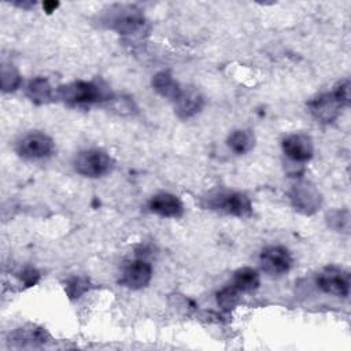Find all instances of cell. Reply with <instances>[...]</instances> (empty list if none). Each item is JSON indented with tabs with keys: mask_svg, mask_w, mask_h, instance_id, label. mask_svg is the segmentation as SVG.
<instances>
[{
	"mask_svg": "<svg viewBox=\"0 0 351 351\" xmlns=\"http://www.w3.org/2000/svg\"><path fill=\"white\" fill-rule=\"evenodd\" d=\"M229 285L239 293L252 292L259 287V274L255 269L241 267L233 273Z\"/></svg>",
	"mask_w": 351,
	"mask_h": 351,
	"instance_id": "14",
	"label": "cell"
},
{
	"mask_svg": "<svg viewBox=\"0 0 351 351\" xmlns=\"http://www.w3.org/2000/svg\"><path fill=\"white\" fill-rule=\"evenodd\" d=\"M152 86L160 96L171 100L173 103L177 100V97L182 92V88L180 86V84L167 71H160L155 74L152 78Z\"/></svg>",
	"mask_w": 351,
	"mask_h": 351,
	"instance_id": "15",
	"label": "cell"
},
{
	"mask_svg": "<svg viewBox=\"0 0 351 351\" xmlns=\"http://www.w3.org/2000/svg\"><path fill=\"white\" fill-rule=\"evenodd\" d=\"M318 287L325 292L335 296L347 298L350 293V274L347 270L328 266L317 277Z\"/></svg>",
	"mask_w": 351,
	"mask_h": 351,
	"instance_id": "7",
	"label": "cell"
},
{
	"mask_svg": "<svg viewBox=\"0 0 351 351\" xmlns=\"http://www.w3.org/2000/svg\"><path fill=\"white\" fill-rule=\"evenodd\" d=\"M112 167L111 156L101 149H85L80 152L74 159V169L77 173L85 177H101L106 176Z\"/></svg>",
	"mask_w": 351,
	"mask_h": 351,
	"instance_id": "3",
	"label": "cell"
},
{
	"mask_svg": "<svg viewBox=\"0 0 351 351\" xmlns=\"http://www.w3.org/2000/svg\"><path fill=\"white\" fill-rule=\"evenodd\" d=\"M0 75H1L0 77V80H1V89L4 92H12L21 84V75H19L18 70L12 64H3Z\"/></svg>",
	"mask_w": 351,
	"mask_h": 351,
	"instance_id": "19",
	"label": "cell"
},
{
	"mask_svg": "<svg viewBox=\"0 0 351 351\" xmlns=\"http://www.w3.org/2000/svg\"><path fill=\"white\" fill-rule=\"evenodd\" d=\"M53 141L41 132H33L22 137L16 144V152L26 159H43L52 154Z\"/></svg>",
	"mask_w": 351,
	"mask_h": 351,
	"instance_id": "6",
	"label": "cell"
},
{
	"mask_svg": "<svg viewBox=\"0 0 351 351\" xmlns=\"http://www.w3.org/2000/svg\"><path fill=\"white\" fill-rule=\"evenodd\" d=\"M27 97L36 104H45L53 99V90L47 78L36 77L26 86Z\"/></svg>",
	"mask_w": 351,
	"mask_h": 351,
	"instance_id": "17",
	"label": "cell"
},
{
	"mask_svg": "<svg viewBox=\"0 0 351 351\" xmlns=\"http://www.w3.org/2000/svg\"><path fill=\"white\" fill-rule=\"evenodd\" d=\"M88 289V281L81 277H75L70 280L66 285V292L70 296V299H75L81 296Z\"/></svg>",
	"mask_w": 351,
	"mask_h": 351,
	"instance_id": "21",
	"label": "cell"
},
{
	"mask_svg": "<svg viewBox=\"0 0 351 351\" xmlns=\"http://www.w3.org/2000/svg\"><path fill=\"white\" fill-rule=\"evenodd\" d=\"M203 104V96L197 90L188 88L182 89L181 95L174 101V110L180 118L185 119L196 115L202 110Z\"/></svg>",
	"mask_w": 351,
	"mask_h": 351,
	"instance_id": "13",
	"label": "cell"
},
{
	"mask_svg": "<svg viewBox=\"0 0 351 351\" xmlns=\"http://www.w3.org/2000/svg\"><path fill=\"white\" fill-rule=\"evenodd\" d=\"M21 277H22L23 282H25L27 287H30V285H33V284L37 282V280H38V273H37L34 269H26V270H23V273H22Z\"/></svg>",
	"mask_w": 351,
	"mask_h": 351,
	"instance_id": "23",
	"label": "cell"
},
{
	"mask_svg": "<svg viewBox=\"0 0 351 351\" xmlns=\"http://www.w3.org/2000/svg\"><path fill=\"white\" fill-rule=\"evenodd\" d=\"M239 292H236L229 284L222 288L218 293H217V300H218V304L225 308V310H230L232 307L236 306V303L239 302Z\"/></svg>",
	"mask_w": 351,
	"mask_h": 351,
	"instance_id": "20",
	"label": "cell"
},
{
	"mask_svg": "<svg viewBox=\"0 0 351 351\" xmlns=\"http://www.w3.org/2000/svg\"><path fill=\"white\" fill-rule=\"evenodd\" d=\"M47 337H48V335L43 328L30 325V326H23V328H19V329L14 330L10 335V341L14 346H22L23 347V346H27V344L34 346V344L44 343Z\"/></svg>",
	"mask_w": 351,
	"mask_h": 351,
	"instance_id": "16",
	"label": "cell"
},
{
	"mask_svg": "<svg viewBox=\"0 0 351 351\" xmlns=\"http://www.w3.org/2000/svg\"><path fill=\"white\" fill-rule=\"evenodd\" d=\"M308 108L311 115L321 123H330L333 122L339 114L340 108L343 106L339 103V100L333 96V93H322L313 99L308 103Z\"/></svg>",
	"mask_w": 351,
	"mask_h": 351,
	"instance_id": "11",
	"label": "cell"
},
{
	"mask_svg": "<svg viewBox=\"0 0 351 351\" xmlns=\"http://www.w3.org/2000/svg\"><path fill=\"white\" fill-rule=\"evenodd\" d=\"M254 144H255V136L251 130H247V129L234 130L228 137L229 148L239 155H243L251 151L254 148Z\"/></svg>",
	"mask_w": 351,
	"mask_h": 351,
	"instance_id": "18",
	"label": "cell"
},
{
	"mask_svg": "<svg viewBox=\"0 0 351 351\" xmlns=\"http://www.w3.org/2000/svg\"><path fill=\"white\" fill-rule=\"evenodd\" d=\"M332 93L343 107H347L350 104V81L343 80V81L337 82L333 88Z\"/></svg>",
	"mask_w": 351,
	"mask_h": 351,
	"instance_id": "22",
	"label": "cell"
},
{
	"mask_svg": "<svg viewBox=\"0 0 351 351\" xmlns=\"http://www.w3.org/2000/svg\"><path fill=\"white\" fill-rule=\"evenodd\" d=\"M15 5L27 10V8H30L32 5H34V3H32V1H22V3H15Z\"/></svg>",
	"mask_w": 351,
	"mask_h": 351,
	"instance_id": "25",
	"label": "cell"
},
{
	"mask_svg": "<svg viewBox=\"0 0 351 351\" xmlns=\"http://www.w3.org/2000/svg\"><path fill=\"white\" fill-rule=\"evenodd\" d=\"M284 154L293 162H307L314 154V144L310 136L303 133H295L287 136L282 143Z\"/></svg>",
	"mask_w": 351,
	"mask_h": 351,
	"instance_id": "10",
	"label": "cell"
},
{
	"mask_svg": "<svg viewBox=\"0 0 351 351\" xmlns=\"http://www.w3.org/2000/svg\"><path fill=\"white\" fill-rule=\"evenodd\" d=\"M289 199L295 210L306 215L314 214L317 210H319L322 203L319 191L307 181H300L295 184L289 192Z\"/></svg>",
	"mask_w": 351,
	"mask_h": 351,
	"instance_id": "4",
	"label": "cell"
},
{
	"mask_svg": "<svg viewBox=\"0 0 351 351\" xmlns=\"http://www.w3.org/2000/svg\"><path fill=\"white\" fill-rule=\"evenodd\" d=\"M208 206L214 210L234 215L247 217L251 214L252 206L247 195L240 192H219L210 197Z\"/></svg>",
	"mask_w": 351,
	"mask_h": 351,
	"instance_id": "5",
	"label": "cell"
},
{
	"mask_svg": "<svg viewBox=\"0 0 351 351\" xmlns=\"http://www.w3.org/2000/svg\"><path fill=\"white\" fill-rule=\"evenodd\" d=\"M259 261L263 271L271 276L284 274L292 266V256L289 251L281 245H270L262 250Z\"/></svg>",
	"mask_w": 351,
	"mask_h": 351,
	"instance_id": "8",
	"label": "cell"
},
{
	"mask_svg": "<svg viewBox=\"0 0 351 351\" xmlns=\"http://www.w3.org/2000/svg\"><path fill=\"white\" fill-rule=\"evenodd\" d=\"M58 7H59V3H58V1H44V4H43L44 11H47L48 14L52 12V11H55Z\"/></svg>",
	"mask_w": 351,
	"mask_h": 351,
	"instance_id": "24",
	"label": "cell"
},
{
	"mask_svg": "<svg viewBox=\"0 0 351 351\" xmlns=\"http://www.w3.org/2000/svg\"><path fill=\"white\" fill-rule=\"evenodd\" d=\"M151 277V265L144 259H136L123 266L121 284L130 289H141L149 284Z\"/></svg>",
	"mask_w": 351,
	"mask_h": 351,
	"instance_id": "9",
	"label": "cell"
},
{
	"mask_svg": "<svg viewBox=\"0 0 351 351\" xmlns=\"http://www.w3.org/2000/svg\"><path fill=\"white\" fill-rule=\"evenodd\" d=\"M148 208L149 211L166 218H178L184 213L181 200L177 196L165 192L152 196L148 202Z\"/></svg>",
	"mask_w": 351,
	"mask_h": 351,
	"instance_id": "12",
	"label": "cell"
},
{
	"mask_svg": "<svg viewBox=\"0 0 351 351\" xmlns=\"http://www.w3.org/2000/svg\"><path fill=\"white\" fill-rule=\"evenodd\" d=\"M108 11L104 21L119 34H136L144 27V16L134 5H112Z\"/></svg>",
	"mask_w": 351,
	"mask_h": 351,
	"instance_id": "1",
	"label": "cell"
},
{
	"mask_svg": "<svg viewBox=\"0 0 351 351\" xmlns=\"http://www.w3.org/2000/svg\"><path fill=\"white\" fill-rule=\"evenodd\" d=\"M56 96L67 104H90L107 99L103 88L95 82L75 81L58 89Z\"/></svg>",
	"mask_w": 351,
	"mask_h": 351,
	"instance_id": "2",
	"label": "cell"
}]
</instances>
